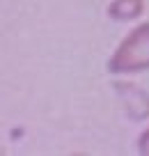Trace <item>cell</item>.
I'll return each mask as SVG.
<instances>
[{
    "label": "cell",
    "mask_w": 149,
    "mask_h": 156,
    "mask_svg": "<svg viewBox=\"0 0 149 156\" xmlns=\"http://www.w3.org/2000/svg\"><path fill=\"white\" fill-rule=\"evenodd\" d=\"M108 71L115 76L149 71V21L131 30L108 60Z\"/></svg>",
    "instance_id": "obj_1"
},
{
    "label": "cell",
    "mask_w": 149,
    "mask_h": 156,
    "mask_svg": "<svg viewBox=\"0 0 149 156\" xmlns=\"http://www.w3.org/2000/svg\"><path fill=\"white\" fill-rule=\"evenodd\" d=\"M144 12V0H112L108 5V16L119 23L135 21Z\"/></svg>",
    "instance_id": "obj_2"
},
{
    "label": "cell",
    "mask_w": 149,
    "mask_h": 156,
    "mask_svg": "<svg viewBox=\"0 0 149 156\" xmlns=\"http://www.w3.org/2000/svg\"><path fill=\"white\" fill-rule=\"evenodd\" d=\"M138 151L142 156H149V129H144L138 138Z\"/></svg>",
    "instance_id": "obj_3"
}]
</instances>
